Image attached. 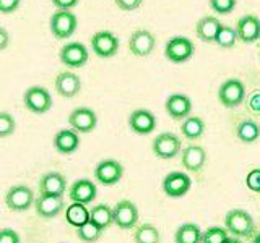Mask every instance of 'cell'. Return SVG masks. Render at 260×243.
<instances>
[{
	"mask_svg": "<svg viewBox=\"0 0 260 243\" xmlns=\"http://www.w3.org/2000/svg\"><path fill=\"white\" fill-rule=\"evenodd\" d=\"M181 132L187 140H199L205 133V122L200 117H187L181 125Z\"/></svg>",
	"mask_w": 260,
	"mask_h": 243,
	"instance_id": "f1b7e54d",
	"label": "cell"
},
{
	"mask_svg": "<svg viewBox=\"0 0 260 243\" xmlns=\"http://www.w3.org/2000/svg\"><path fill=\"white\" fill-rule=\"evenodd\" d=\"M80 0H52V4L60 8V10H70V8L77 7Z\"/></svg>",
	"mask_w": 260,
	"mask_h": 243,
	"instance_id": "60d3db41",
	"label": "cell"
},
{
	"mask_svg": "<svg viewBox=\"0 0 260 243\" xmlns=\"http://www.w3.org/2000/svg\"><path fill=\"white\" fill-rule=\"evenodd\" d=\"M252 243H260V233H257V235H255L254 240H252Z\"/></svg>",
	"mask_w": 260,
	"mask_h": 243,
	"instance_id": "ee69618b",
	"label": "cell"
},
{
	"mask_svg": "<svg viewBox=\"0 0 260 243\" xmlns=\"http://www.w3.org/2000/svg\"><path fill=\"white\" fill-rule=\"evenodd\" d=\"M238 0H210V7L215 13L219 15H230L234 12Z\"/></svg>",
	"mask_w": 260,
	"mask_h": 243,
	"instance_id": "e575fe53",
	"label": "cell"
},
{
	"mask_svg": "<svg viewBox=\"0 0 260 243\" xmlns=\"http://www.w3.org/2000/svg\"><path fill=\"white\" fill-rule=\"evenodd\" d=\"M234 28L238 31L239 40H242V43H246V44L255 43L260 37V18L255 15L241 16Z\"/></svg>",
	"mask_w": 260,
	"mask_h": 243,
	"instance_id": "9a60e30c",
	"label": "cell"
},
{
	"mask_svg": "<svg viewBox=\"0 0 260 243\" xmlns=\"http://www.w3.org/2000/svg\"><path fill=\"white\" fill-rule=\"evenodd\" d=\"M65 219L73 227H81L89 221V211L85 208L83 202H72L65 211Z\"/></svg>",
	"mask_w": 260,
	"mask_h": 243,
	"instance_id": "484cf974",
	"label": "cell"
},
{
	"mask_svg": "<svg viewBox=\"0 0 260 243\" xmlns=\"http://www.w3.org/2000/svg\"><path fill=\"white\" fill-rule=\"evenodd\" d=\"M224 227L234 237L244 238H249L255 230L254 219L244 209H231L224 217Z\"/></svg>",
	"mask_w": 260,
	"mask_h": 243,
	"instance_id": "6da1fadb",
	"label": "cell"
},
{
	"mask_svg": "<svg viewBox=\"0 0 260 243\" xmlns=\"http://www.w3.org/2000/svg\"><path fill=\"white\" fill-rule=\"evenodd\" d=\"M112 216H114V224L119 229L128 230L138 222V209L132 201L122 199L116 206L112 208Z\"/></svg>",
	"mask_w": 260,
	"mask_h": 243,
	"instance_id": "30bf717a",
	"label": "cell"
},
{
	"mask_svg": "<svg viewBox=\"0 0 260 243\" xmlns=\"http://www.w3.org/2000/svg\"><path fill=\"white\" fill-rule=\"evenodd\" d=\"M224 243H242V241L239 240V237H228Z\"/></svg>",
	"mask_w": 260,
	"mask_h": 243,
	"instance_id": "7bdbcfd3",
	"label": "cell"
},
{
	"mask_svg": "<svg viewBox=\"0 0 260 243\" xmlns=\"http://www.w3.org/2000/svg\"><path fill=\"white\" fill-rule=\"evenodd\" d=\"M49 24H51V32L55 39H69L77 31L78 18L70 10H60V8H57V12L52 13L51 23Z\"/></svg>",
	"mask_w": 260,
	"mask_h": 243,
	"instance_id": "3957f363",
	"label": "cell"
},
{
	"mask_svg": "<svg viewBox=\"0 0 260 243\" xmlns=\"http://www.w3.org/2000/svg\"><path fill=\"white\" fill-rule=\"evenodd\" d=\"M124 175V167L116 159H104L94 169V178L103 185H116Z\"/></svg>",
	"mask_w": 260,
	"mask_h": 243,
	"instance_id": "8fae6325",
	"label": "cell"
},
{
	"mask_svg": "<svg viewBox=\"0 0 260 243\" xmlns=\"http://www.w3.org/2000/svg\"><path fill=\"white\" fill-rule=\"evenodd\" d=\"M67 190V180L60 172H47L39 180V194L51 196H63Z\"/></svg>",
	"mask_w": 260,
	"mask_h": 243,
	"instance_id": "d6986e66",
	"label": "cell"
},
{
	"mask_svg": "<svg viewBox=\"0 0 260 243\" xmlns=\"http://www.w3.org/2000/svg\"><path fill=\"white\" fill-rule=\"evenodd\" d=\"M182 166L190 170V172H200L207 162V152L202 146L189 144L185 149H182Z\"/></svg>",
	"mask_w": 260,
	"mask_h": 243,
	"instance_id": "7402d4cb",
	"label": "cell"
},
{
	"mask_svg": "<svg viewBox=\"0 0 260 243\" xmlns=\"http://www.w3.org/2000/svg\"><path fill=\"white\" fill-rule=\"evenodd\" d=\"M219 28H221V21L218 18H215V16H203L197 23L195 32H197V36L202 43H215Z\"/></svg>",
	"mask_w": 260,
	"mask_h": 243,
	"instance_id": "cb8c5ba5",
	"label": "cell"
},
{
	"mask_svg": "<svg viewBox=\"0 0 260 243\" xmlns=\"http://www.w3.org/2000/svg\"><path fill=\"white\" fill-rule=\"evenodd\" d=\"M159 230L153 224H142L134 233L135 243H159Z\"/></svg>",
	"mask_w": 260,
	"mask_h": 243,
	"instance_id": "f546056e",
	"label": "cell"
},
{
	"mask_svg": "<svg viewBox=\"0 0 260 243\" xmlns=\"http://www.w3.org/2000/svg\"><path fill=\"white\" fill-rule=\"evenodd\" d=\"M24 107L32 113H46L52 107V96L43 86H31L23 96Z\"/></svg>",
	"mask_w": 260,
	"mask_h": 243,
	"instance_id": "5b68a950",
	"label": "cell"
},
{
	"mask_svg": "<svg viewBox=\"0 0 260 243\" xmlns=\"http://www.w3.org/2000/svg\"><path fill=\"white\" fill-rule=\"evenodd\" d=\"M202 235L203 232L200 230V227L197 224L187 222V224H182L176 230L174 241L176 243H202Z\"/></svg>",
	"mask_w": 260,
	"mask_h": 243,
	"instance_id": "d4e9b609",
	"label": "cell"
},
{
	"mask_svg": "<svg viewBox=\"0 0 260 243\" xmlns=\"http://www.w3.org/2000/svg\"><path fill=\"white\" fill-rule=\"evenodd\" d=\"M0 243H20V235L13 229L0 230Z\"/></svg>",
	"mask_w": 260,
	"mask_h": 243,
	"instance_id": "8d00e7d4",
	"label": "cell"
},
{
	"mask_svg": "<svg viewBox=\"0 0 260 243\" xmlns=\"http://www.w3.org/2000/svg\"><path fill=\"white\" fill-rule=\"evenodd\" d=\"M247 109L254 113H260V89H255L247 97Z\"/></svg>",
	"mask_w": 260,
	"mask_h": 243,
	"instance_id": "74e56055",
	"label": "cell"
},
{
	"mask_svg": "<svg viewBox=\"0 0 260 243\" xmlns=\"http://www.w3.org/2000/svg\"><path fill=\"white\" fill-rule=\"evenodd\" d=\"M8 44H10V34L5 28L0 26V51H5Z\"/></svg>",
	"mask_w": 260,
	"mask_h": 243,
	"instance_id": "b9f144b4",
	"label": "cell"
},
{
	"mask_svg": "<svg viewBox=\"0 0 260 243\" xmlns=\"http://www.w3.org/2000/svg\"><path fill=\"white\" fill-rule=\"evenodd\" d=\"M15 118L12 113L8 112H0V138H7L15 133Z\"/></svg>",
	"mask_w": 260,
	"mask_h": 243,
	"instance_id": "836d02e7",
	"label": "cell"
},
{
	"mask_svg": "<svg viewBox=\"0 0 260 243\" xmlns=\"http://www.w3.org/2000/svg\"><path fill=\"white\" fill-rule=\"evenodd\" d=\"M166 112L169 113L171 118L174 120H182L187 118L192 112V101L189 96H185L182 93H174L171 94L166 99Z\"/></svg>",
	"mask_w": 260,
	"mask_h": 243,
	"instance_id": "2e32d148",
	"label": "cell"
},
{
	"mask_svg": "<svg viewBox=\"0 0 260 243\" xmlns=\"http://www.w3.org/2000/svg\"><path fill=\"white\" fill-rule=\"evenodd\" d=\"M63 196H51V194H39L35 201L36 214L43 219H52L59 216L63 209Z\"/></svg>",
	"mask_w": 260,
	"mask_h": 243,
	"instance_id": "ac0fdd59",
	"label": "cell"
},
{
	"mask_svg": "<svg viewBox=\"0 0 260 243\" xmlns=\"http://www.w3.org/2000/svg\"><path fill=\"white\" fill-rule=\"evenodd\" d=\"M81 89V79L73 71H62L55 78V91L62 97H75Z\"/></svg>",
	"mask_w": 260,
	"mask_h": 243,
	"instance_id": "44dd1931",
	"label": "cell"
},
{
	"mask_svg": "<svg viewBox=\"0 0 260 243\" xmlns=\"http://www.w3.org/2000/svg\"><path fill=\"white\" fill-rule=\"evenodd\" d=\"M98 194V188L96 185L88 180V178H81V180L73 182V185L69 190V196L73 202H83V205H88V202L94 201Z\"/></svg>",
	"mask_w": 260,
	"mask_h": 243,
	"instance_id": "ffe728a7",
	"label": "cell"
},
{
	"mask_svg": "<svg viewBox=\"0 0 260 243\" xmlns=\"http://www.w3.org/2000/svg\"><path fill=\"white\" fill-rule=\"evenodd\" d=\"M101 233H103V229H100L96 224H93L91 221H88L86 224H83L81 227L77 229V235L81 241L85 243H94L101 238Z\"/></svg>",
	"mask_w": 260,
	"mask_h": 243,
	"instance_id": "1f68e13d",
	"label": "cell"
},
{
	"mask_svg": "<svg viewBox=\"0 0 260 243\" xmlns=\"http://www.w3.org/2000/svg\"><path fill=\"white\" fill-rule=\"evenodd\" d=\"M258 43H260V37H258Z\"/></svg>",
	"mask_w": 260,
	"mask_h": 243,
	"instance_id": "f6af8a7d",
	"label": "cell"
},
{
	"mask_svg": "<svg viewBox=\"0 0 260 243\" xmlns=\"http://www.w3.org/2000/svg\"><path fill=\"white\" fill-rule=\"evenodd\" d=\"M218 99L228 109L239 107L246 101V86L238 78H228L218 89Z\"/></svg>",
	"mask_w": 260,
	"mask_h": 243,
	"instance_id": "7a4b0ae2",
	"label": "cell"
},
{
	"mask_svg": "<svg viewBox=\"0 0 260 243\" xmlns=\"http://www.w3.org/2000/svg\"><path fill=\"white\" fill-rule=\"evenodd\" d=\"M228 238V230L226 227H218V225H213L207 229L202 235V243H224Z\"/></svg>",
	"mask_w": 260,
	"mask_h": 243,
	"instance_id": "d6a6232c",
	"label": "cell"
},
{
	"mask_svg": "<svg viewBox=\"0 0 260 243\" xmlns=\"http://www.w3.org/2000/svg\"><path fill=\"white\" fill-rule=\"evenodd\" d=\"M89 221L96 224L100 229H108L111 224H114V216H112V209L108 205H98L91 208L89 211Z\"/></svg>",
	"mask_w": 260,
	"mask_h": 243,
	"instance_id": "83f0119b",
	"label": "cell"
},
{
	"mask_svg": "<svg viewBox=\"0 0 260 243\" xmlns=\"http://www.w3.org/2000/svg\"><path fill=\"white\" fill-rule=\"evenodd\" d=\"M35 193L26 185H15L5 194V205L8 209L21 213V211H28L35 205Z\"/></svg>",
	"mask_w": 260,
	"mask_h": 243,
	"instance_id": "8992f818",
	"label": "cell"
},
{
	"mask_svg": "<svg viewBox=\"0 0 260 243\" xmlns=\"http://www.w3.org/2000/svg\"><path fill=\"white\" fill-rule=\"evenodd\" d=\"M182 151L181 138L174 133H159L153 140V152L159 159H174Z\"/></svg>",
	"mask_w": 260,
	"mask_h": 243,
	"instance_id": "52a82bcc",
	"label": "cell"
},
{
	"mask_svg": "<svg viewBox=\"0 0 260 243\" xmlns=\"http://www.w3.org/2000/svg\"><path fill=\"white\" fill-rule=\"evenodd\" d=\"M91 49L101 59H111L119 52V37L111 31H98L91 37Z\"/></svg>",
	"mask_w": 260,
	"mask_h": 243,
	"instance_id": "ba28073f",
	"label": "cell"
},
{
	"mask_svg": "<svg viewBox=\"0 0 260 243\" xmlns=\"http://www.w3.org/2000/svg\"><path fill=\"white\" fill-rule=\"evenodd\" d=\"M156 46V39L146 29H138L135 31L128 39V49L130 52L137 57H146L154 51Z\"/></svg>",
	"mask_w": 260,
	"mask_h": 243,
	"instance_id": "5bb4252c",
	"label": "cell"
},
{
	"mask_svg": "<svg viewBox=\"0 0 260 243\" xmlns=\"http://www.w3.org/2000/svg\"><path fill=\"white\" fill-rule=\"evenodd\" d=\"M238 31L233 26H226V24H221V28H219L218 34H216V39L215 43L223 47V49H231L234 47V44L238 43Z\"/></svg>",
	"mask_w": 260,
	"mask_h": 243,
	"instance_id": "4dcf8cb0",
	"label": "cell"
},
{
	"mask_svg": "<svg viewBox=\"0 0 260 243\" xmlns=\"http://www.w3.org/2000/svg\"><path fill=\"white\" fill-rule=\"evenodd\" d=\"M143 4V0H116V5L124 12H134Z\"/></svg>",
	"mask_w": 260,
	"mask_h": 243,
	"instance_id": "f35d334b",
	"label": "cell"
},
{
	"mask_svg": "<svg viewBox=\"0 0 260 243\" xmlns=\"http://www.w3.org/2000/svg\"><path fill=\"white\" fill-rule=\"evenodd\" d=\"M246 185L247 188L255 191V193H260V169H254L250 170L246 177Z\"/></svg>",
	"mask_w": 260,
	"mask_h": 243,
	"instance_id": "d590c367",
	"label": "cell"
},
{
	"mask_svg": "<svg viewBox=\"0 0 260 243\" xmlns=\"http://www.w3.org/2000/svg\"><path fill=\"white\" fill-rule=\"evenodd\" d=\"M80 146V138L75 130H59L54 136V148L60 154H73Z\"/></svg>",
	"mask_w": 260,
	"mask_h": 243,
	"instance_id": "603a6c76",
	"label": "cell"
},
{
	"mask_svg": "<svg viewBox=\"0 0 260 243\" xmlns=\"http://www.w3.org/2000/svg\"><path fill=\"white\" fill-rule=\"evenodd\" d=\"M236 136L239 138L242 143H255L260 138V125L254 120H242L236 128Z\"/></svg>",
	"mask_w": 260,
	"mask_h": 243,
	"instance_id": "4316f807",
	"label": "cell"
},
{
	"mask_svg": "<svg viewBox=\"0 0 260 243\" xmlns=\"http://www.w3.org/2000/svg\"><path fill=\"white\" fill-rule=\"evenodd\" d=\"M192 180L185 172H171L162 180V191L171 198H181L190 190Z\"/></svg>",
	"mask_w": 260,
	"mask_h": 243,
	"instance_id": "4fadbf2b",
	"label": "cell"
},
{
	"mask_svg": "<svg viewBox=\"0 0 260 243\" xmlns=\"http://www.w3.org/2000/svg\"><path fill=\"white\" fill-rule=\"evenodd\" d=\"M20 4L21 0H0V13H13Z\"/></svg>",
	"mask_w": 260,
	"mask_h": 243,
	"instance_id": "ab89813d",
	"label": "cell"
},
{
	"mask_svg": "<svg viewBox=\"0 0 260 243\" xmlns=\"http://www.w3.org/2000/svg\"><path fill=\"white\" fill-rule=\"evenodd\" d=\"M128 127L134 130L137 135H150L156 128V117L154 113L146 109H137L130 113Z\"/></svg>",
	"mask_w": 260,
	"mask_h": 243,
	"instance_id": "e0dca14e",
	"label": "cell"
},
{
	"mask_svg": "<svg viewBox=\"0 0 260 243\" xmlns=\"http://www.w3.org/2000/svg\"><path fill=\"white\" fill-rule=\"evenodd\" d=\"M195 52V44L190 39H187L184 36H174L171 37L166 47H165V55L169 62L173 63H184L189 59H192V55Z\"/></svg>",
	"mask_w": 260,
	"mask_h": 243,
	"instance_id": "277c9868",
	"label": "cell"
},
{
	"mask_svg": "<svg viewBox=\"0 0 260 243\" xmlns=\"http://www.w3.org/2000/svg\"><path fill=\"white\" fill-rule=\"evenodd\" d=\"M69 124L77 133H89L98 125V117L93 109L89 107H77L69 115Z\"/></svg>",
	"mask_w": 260,
	"mask_h": 243,
	"instance_id": "7c38bea8",
	"label": "cell"
},
{
	"mask_svg": "<svg viewBox=\"0 0 260 243\" xmlns=\"http://www.w3.org/2000/svg\"><path fill=\"white\" fill-rule=\"evenodd\" d=\"M60 62L69 68H81L86 65L89 59V52L85 44L81 43H69L65 44L59 52Z\"/></svg>",
	"mask_w": 260,
	"mask_h": 243,
	"instance_id": "9c48e42d",
	"label": "cell"
}]
</instances>
